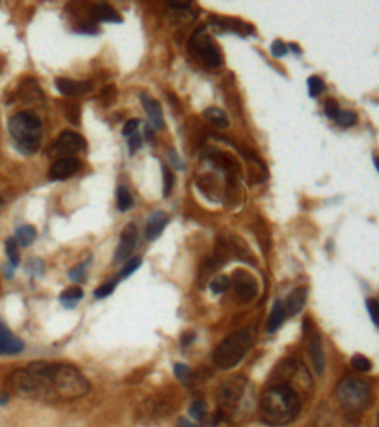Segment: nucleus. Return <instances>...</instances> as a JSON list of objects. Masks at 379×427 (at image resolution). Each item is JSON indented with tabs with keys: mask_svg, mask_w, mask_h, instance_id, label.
I'll return each mask as SVG.
<instances>
[{
	"mask_svg": "<svg viewBox=\"0 0 379 427\" xmlns=\"http://www.w3.org/2000/svg\"><path fill=\"white\" fill-rule=\"evenodd\" d=\"M300 408H302L300 397L283 385H269V389H266L260 401V412L264 421L269 426H287L296 420Z\"/></svg>",
	"mask_w": 379,
	"mask_h": 427,
	"instance_id": "f257e3e1",
	"label": "nucleus"
},
{
	"mask_svg": "<svg viewBox=\"0 0 379 427\" xmlns=\"http://www.w3.org/2000/svg\"><path fill=\"white\" fill-rule=\"evenodd\" d=\"M256 344V329L255 327H245L229 335L222 340L216 350H214V364L222 371H229L241 363L250 348Z\"/></svg>",
	"mask_w": 379,
	"mask_h": 427,
	"instance_id": "f03ea898",
	"label": "nucleus"
},
{
	"mask_svg": "<svg viewBox=\"0 0 379 427\" xmlns=\"http://www.w3.org/2000/svg\"><path fill=\"white\" fill-rule=\"evenodd\" d=\"M8 129L12 135L15 148L23 154H35L42 147L44 127L38 116L33 113H17L8 122Z\"/></svg>",
	"mask_w": 379,
	"mask_h": 427,
	"instance_id": "7ed1b4c3",
	"label": "nucleus"
},
{
	"mask_svg": "<svg viewBox=\"0 0 379 427\" xmlns=\"http://www.w3.org/2000/svg\"><path fill=\"white\" fill-rule=\"evenodd\" d=\"M271 384L269 385H283L289 387L290 392H294L300 397V401L305 399L313 389V380L307 366H303L296 359H287L283 363L277 364V369L271 374Z\"/></svg>",
	"mask_w": 379,
	"mask_h": 427,
	"instance_id": "20e7f679",
	"label": "nucleus"
},
{
	"mask_svg": "<svg viewBox=\"0 0 379 427\" xmlns=\"http://www.w3.org/2000/svg\"><path fill=\"white\" fill-rule=\"evenodd\" d=\"M336 397L347 412H362L366 406L370 405L372 392L364 380L357 378V376H345L336 385Z\"/></svg>",
	"mask_w": 379,
	"mask_h": 427,
	"instance_id": "39448f33",
	"label": "nucleus"
},
{
	"mask_svg": "<svg viewBox=\"0 0 379 427\" xmlns=\"http://www.w3.org/2000/svg\"><path fill=\"white\" fill-rule=\"evenodd\" d=\"M190 51L193 54V57L200 61L201 65H205L209 69H216L222 65V54L214 38L207 33L205 25H201L193 31V35L190 36Z\"/></svg>",
	"mask_w": 379,
	"mask_h": 427,
	"instance_id": "423d86ee",
	"label": "nucleus"
},
{
	"mask_svg": "<svg viewBox=\"0 0 379 427\" xmlns=\"http://www.w3.org/2000/svg\"><path fill=\"white\" fill-rule=\"evenodd\" d=\"M247 389L248 382L245 376H232V378H227L222 384L220 389H218V403L222 406V414L235 410L243 401V397H245Z\"/></svg>",
	"mask_w": 379,
	"mask_h": 427,
	"instance_id": "0eeeda50",
	"label": "nucleus"
},
{
	"mask_svg": "<svg viewBox=\"0 0 379 427\" xmlns=\"http://www.w3.org/2000/svg\"><path fill=\"white\" fill-rule=\"evenodd\" d=\"M86 148V140L82 135L74 134V131H63L57 137L56 145L51 147V156H61V158H70V154L80 152Z\"/></svg>",
	"mask_w": 379,
	"mask_h": 427,
	"instance_id": "6e6552de",
	"label": "nucleus"
},
{
	"mask_svg": "<svg viewBox=\"0 0 379 427\" xmlns=\"http://www.w3.org/2000/svg\"><path fill=\"white\" fill-rule=\"evenodd\" d=\"M229 283L234 285L237 298L245 302V304H247V302H252L256 296H258V283H256V280L250 273L237 270V272L234 273V280H229Z\"/></svg>",
	"mask_w": 379,
	"mask_h": 427,
	"instance_id": "1a4fd4ad",
	"label": "nucleus"
},
{
	"mask_svg": "<svg viewBox=\"0 0 379 427\" xmlns=\"http://www.w3.org/2000/svg\"><path fill=\"white\" fill-rule=\"evenodd\" d=\"M138 239V232L135 225H127L122 232V238H120V243H118L116 255H114V262H127L131 252L135 251Z\"/></svg>",
	"mask_w": 379,
	"mask_h": 427,
	"instance_id": "9d476101",
	"label": "nucleus"
},
{
	"mask_svg": "<svg viewBox=\"0 0 379 427\" xmlns=\"http://www.w3.org/2000/svg\"><path fill=\"white\" fill-rule=\"evenodd\" d=\"M78 169H80V161L72 158V156H70V158H59V160L49 168V179H51V181H65V179L76 175Z\"/></svg>",
	"mask_w": 379,
	"mask_h": 427,
	"instance_id": "9b49d317",
	"label": "nucleus"
},
{
	"mask_svg": "<svg viewBox=\"0 0 379 427\" xmlns=\"http://www.w3.org/2000/svg\"><path fill=\"white\" fill-rule=\"evenodd\" d=\"M23 348L25 346L19 338L14 337V332L0 321V355H15V353L23 351Z\"/></svg>",
	"mask_w": 379,
	"mask_h": 427,
	"instance_id": "f8f14e48",
	"label": "nucleus"
},
{
	"mask_svg": "<svg viewBox=\"0 0 379 427\" xmlns=\"http://www.w3.org/2000/svg\"><path fill=\"white\" fill-rule=\"evenodd\" d=\"M307 355L311 359V366L315 374H323L324 366H326V359H324V350H323V342H321V337L318 335H313L309 340V346H307Z\"/></svg>",
	"mask_w": 379,
	"mask_h": 427,
	"instance_id": "ddd939ff",
	"label": "nucleus"
},
{
	"mask_svg": "<svg viewBox=\"0 0 379 427\" xmlns=\"http://www.w3.org/2000/svg\"><path fill=\"white\" fill-rule=\"evenodd\" d=\"M140 103L145 106L146 114L150 116L152 126L156 129H163L166 127V120H163V114H161V106L154 97H150L148 93H140Z\"/></svg>",
	"mask_w": 379,
	"mask_h": 427,
	"instance_id": "4468645a",
	"label": "nucleus"
},
{
	"mask_svg": "<svg viewBox=\"0 0 379 427\" xmlns=\"http://www.w3.org/2000/svg\"><path fill=\"white\" fill-rule=\"evenodd\" d=\"M57 90L63 95L67 97H72V95H83V93H90L93 90V84L91 82H78V80H69V78H59L56 82Z\"/></svg>",
	"mask_w": 379,
	"mask_h": 427,
	"instance_id": "2eb2a0df",
	"label": "nucleus"
},
{
	"mask_svg": "<svg viewBox=\"0 0 379 427\" xmlns=\"http://www.w3.org/2000/svg\"><path fill=\"white\" fill-rule=\"evenodd\" d=\"M167 225H169V217H167L166 213H161V211L154 213V215L148 218V223H146V226H145L146 239L154 241L156 238H159V236H161V232L166 230Z\"/></svg>",
	"mask_w": 379,
	"mask_h": 427,
	"instance_id": "dca6fc26",
	"label": "nucleus"
},
{
	"mask_svg": "<svg viewBox=\"0 0 379 427\" xmlns=\"http://www.w3.org/2000/svg\"><path fill=\"white\" fill-rule=\"evenodd\" d=\"M305 300H307V289L300 287L296 289V291H292V293L289 294V298L283 302L287 315L300 314L303 309V306H305Z\"/></svg>",
	"mask_w": 379,
	"mask_h": 427,
	"instance_id": "f3484780",
	"label": "nucleus"
},
{
	"mask_svg": "<svg viewBox=\"0 0 379 427\" xmlns=\"http://www.w3.org/2000/svg\"><path fill=\"white\" fill-rule=\"evenodd\" d=\"M91 15L95 17L97 22H122V17L118 14L116 10L108 4H97V6L91 8Z\"/></svg>",
	"mask_w": 379,
	"mask_h": 427,
	"instance_id": "a211bd4d",
	"label": "nucleus"
},
{
	"mask_svg": "<svg viewBox=\"0 0 379 427\" xmlns=\"http://www.w3.org/2000/svg\"><path fill=\"white\" fill-rule=\"evenodd\" d=\"M21 99L23 101H33V103H38V101H44V95H42L40 86L36 84L35 80H25L23 86H21Z\"/></svg>",
	"mask_w": 379,
	"mask_h": 427,
	"instance_id": "6ab92c4d",
	"label": "nucleus"
},
{
	"mask_svg": "<svg viewBox=\"0 0 379 427\" xmlns=\"http://www.w3.org/2000/svg\"><path fill=\"white\" fill-rule=\"evenodd\" d=\"M284 317H287V312H284L283 302H275V306H273V312H271V315H269L268 325H266L268 332H275V330L279 329L281 325H283Z\"/></svg>",
	"mask_w": 379,
	"mask_h": 427,
	"instance_id": "aec40b11",
	"label": "nucleus"
},
{
	"mask_svg": "<svg viewBox=\"0 0 379 427\" xmlns=\"http://www.w3.org/2000/svg\"><path fill=\"white\" fill-rule=\"evenodd\" d=\"M205 118H207L214 127H220V129H226V127L229 126L227 114L224 113L222 108H218V106H211V108H207V111H205Z\"/></svg>",
	"mask_w": 379,
	"mask_h": 427,
	"instance_id": "412c9836",
	"label": "nucleus"
},
{
	"mask_svg": "<svg viewBox=\"0 0 379 427\" xmlns=\"http://www.w3.org/2000/svg\"><path fill=\"white\" fill-rule=\"evenodd\" d=\"M36 239V230L33 226H21L15 232V243H19L23 247H29Z\"/></svg>",
	"mask_w": 379,
	"mask_h": 427,
	"instance_id": "4be33fe9",
	"label": "nucleus"
},
{
	"mask_svg": "<svg viewBox=\"0 0 379 427\" xmlns=\"http://www.w3.org/2000/svg\"><path fill=\"white\" fill-rule=\"evenodd\" d=\"M133 207V198L131 192L125 188V186H120L118 188V209L127 211Z\"/></svg>",
	"mask_w": 379,
	"mask_h": 427,
	"instance_id": "5701e85b",
	"label": "nucleus"
},
{
	"mask_svg": "<svg viewBox=\"0 0 379 427\" xmlns=\"http://www.w3.org/2000/svg\"><path fill=\"white\" fill-rule=\"evenodd\" d=\"M80 298H82V291L78 287L67 289V291L61 294V302L63 304H67V308H74V304L80 300Z\"/></svg>",
	"mask_w": 379,
	"mask_h": 427,
	"instance_id": "b1692460",
	"label": "nucleus"
},
{
	"mask_svg": "<svg viewBox=\"0 0 379 427\" xmlns=\"http://www.w3.org/2000/svg\"><path fill=\"white\" fill-rule=\"evenodd\" d=\"M334 122H336L339 127H351L357 124V114L349 113V111H339V113L336 114Z\"/></svg>",
	"mask_w": 379,
	"mask_h": 427,
	"instance_id": "393cba45",
	"label": "nucleus"
},
{
	"mask_svg": "<svg viewBox=\"0 0 379 427\" xmlns=\"http://www.w3.org/2000/svg\"><path fill=\"white\" fill-rule=\"evenodd\" d=\"M6 255L12 266H19V245L15 243V239H8L6 241Z\"/></svg>",
	"mask_w": 379,
	"mask_h": 427,
	"instance_id": "a878e982",
	"label": "nucleus"
},
{
	"mask_svg": "<svg viewBox=\"0 0 379 427\" xmlns=\"http://www.w3.org/2000/svg\"><path fill=\"white\" fill-rule=\"evenodd\" d=\"M229 277L227 275H216L213 281H211V291H213L214 294H222V293H226L227 289H229Z\"/></svg>",
	"mask_w": 379,
	"mask_h": 427,
	"instance_id": "bb28decb",
	"label": "nucleus"
},
{
	"mask_svg": "<svg viewBox=\"0 0 379 427\" xmlns=\"http://www.w3.org/2000/svg\"><path fill=\"white\" fill-rule=\"evenodd\" d=\"M190 416H192L193 420H205V416H207L205 401H193L192 406H190Z\"/></svg>",
	"mask_w": 379,
	"mask_h": 427,
	"instance_id": "cd10ccee",
	"label": "nucleus"
},
{
	"mask_svg": "<svg viewBox=\"0 0 379 427\" xmlns=\"http://www.w3.org/2000/svg\"><path fill=\"white\" fill-rule=\"evenodd\" d=\"M307 88H309L311 97H318L324 91V82L318 76H311L309 80H307Z\"/></svg>",
	"mask_w": 379,
	"mask_h": 427,
	"instance_id": "c85d7f7f",
	"label": "nucleus"
},
{
	"mask_svg": "<svg viewBox=\"0 0 379 427\" xmlns=\"http://www.w3.org/2000/svg\"><path fill=\"white\" fill-rule=\"evenodd\" d=\"M351 364H353V369L359 372H368L370 369H372L370 359L364 357V355H355V357L351 359Z\"/></svg>",
	"mask_w": 379,
	"mask_h": 427,
	"instance_id": "c756f323",
	"label": "nucleus"
},
{
	"mask_svg": "<svg viewBox=\"0 0 379 427\" xmlns=\"http://www.w3.org/2000/svg\"><path fill=\"white\" fill-rule=\"evenodd\" d=\"M140 268V259H131L125 262V266L122 268V272H120V280H125L127 275H131L135 270H138Z\"/></svg>",
	"mask_w": 379,
	"mask_h": 427,
	"instance_id": "7c9ffc66",
	"label": "nucleus"
},
{
	"mask_svg": "<svg viewBox=\"0 0 379 427\" xmlns=\"http://www.w3.org/2000/svg\"><path fill=\"white\" fill-rule=\"evenodd\" d=\"M163 184H166V186H163V194H166V196H171V190L172 186H175V177H172L169 168H163Z\"/></svg>",
	"mask_w": 379,
	"mask_h": 427,
	"instance_id": "2f4dec72",
	"label": "nucleus"
},
{
	"mask_svg": "<svg viewBox=\"0 0 379 427\" xmlns=\"http://www.w3.org/2000/svg\"><path fill=\"white\" fill-rule=\"evenodd\" d=\"M339 111H341V108H339L338 101H336V99H328V101L324 103V113H326V116L336 118V114H338Z\"/></svg>",
	"mask_w": 379,
	"mask_h": 427,
	"instance_id": "473e14b6",
	"label": "nucleus"
},
{
	"mask_svg": "<svg viewBox=\"0 0 379 427\" xmlns=\"http://www.w3.org/2000/svg\"><path fill=\"white\" fill-rule=\"evenodd\" d=\"M287 51H289V46L283 40H275V42L271 44V56L273 57L287 56Z\"/></svg>",
	"mask_w": 379,
	"mask_h": 427,
	"instance_id": "72a5a7b5",
	"label": "nucleus"
},
{
	"mask_svg": "<svg viewBox=\"0 0 379 427\" xmlns=\"http://www.w3.org/2000/svg\"><path fill=\"white\" fill-rule=\"evenodd\" d=\"M175 376H177L180 382H186V380L190 378V366H186V364L182 363H177L175 364Z\"/></svg>",
	"mask_w": 379,
	"mask_h": 427,
	"instance_id": "f704fd0d",
	"label": "nucleus"
},
{
	"mask_svg": "<svg viewBox=\"0 0 379 427\" xmlns=\"http://www.w3.org/2000/svg\"><path fill=\"white\" fill-rule=\"evenodd\" d=\"M114 289H116V281H111V283H106V285H103V287L97 289L95 298H104V296H108V294H111Z\"/></svg>",
	"mask_w": 379,
	"mask_h": 427,
	"instance_id": "c9c22d12",
	"label": "nucleus"
},
{
	"mask_svg": "<svg viewBox=\"0 0 379 427\" xmlns=\"http://www.w3.org/2000/svg\"><path fill=\"white\" fill-rule=\"evenodd\" d=\"M138 126H140V122H138V120H129V122H127V124L124 126L125 137H131V135L137 134Z\"/></svg>",
	"mask_w": 379,
	"mask_h": 427,
	"instance_id": "e433bc0d",
	"label": "nucleus"
},
{
	"mask_svg": "<svg viewBox=\"0 0 379 427\" xmlns=\"http://www.w3.org/2000/svg\"><path fill=\"white\" fill-rule=\"evenodd\" d=\"M368 312H370V315H372V321H373V325H378V323H379L378 300H368Z\"/></svg>",
	"mask_w": 379,
	"mask_h": 427,
	"instance_id": "4c0bfd02",
	"label": "nucleus"
},
{
	"mask_svg": "<svg viewBox=\"0 0 379 427\" xmlns=\"http://www.w3.org/2000/svg\"><path fill=\"white\" fill-rule=\"evenodd\" d=\"M127 143H129V148H131L133 152L137 150L138 147H140V143H143V139H140V135L135 134L131 135V137H127Z\"/></svg>",
	"mask_w": 379,
	"mask_h": 427,
	"instance_id": "58836bf2",
	"label": "nucleus"
},
{
	"mask_svg": "<svg viewBox=\"0 0 379 427\" xmlns=\"http://www.w3.org/2000/svg\"><path fill=\"white\" fill-rule=\"evenodd\" d=\"M70 280L72 281H82L83 280V266H78L74 270H70Z\"/></svg>",
	"mask_w": 379,
	"mask_h": 427,
	"instance_id": "ea45409f",
	"label": "nucleus"
},
{
	"mask_svg": "<svg viewBox=\"0 0 379 427\" xmlns=\"http://www.w3.org/2000/svg\"><path fill=\"white\" fill-rule=\"evenodd\" d=\"M179 427H200V426H195L193 421L186 420V418H180V420H179Z\"/></svg>",
	"mask_w": 379,
	"mask_h": 427,
	"instance_id": "a19ab883",
	"label": "nucleus"
},
{
	"mask_svg": "<svg viewBox=\"0 0 379 427\" xmlns=\"http://www.w3.org/2000/svg\"><path fill=\"white\" fill-rule=\"evenodd\" d=\"M373 166H376V169H379V160H378V156H373Z\"/></svg>",
	"mask_w": 379,
	"mask_h": 427,
	"instance_id": "79ce46f5",
	"label": "nucleus"
},
{
	"mask_svg": "<svg viewBox=\"0 0 379 427\" xmlns=\"http://www.w3.org/2000/svg\"><path fill=\"white\" fill-rule=\"evenodd\" d=\"M0 205H2V202H0Z\"/></svg>",
	"mask_w": 379,
	"mask_h": 427,
	"instance_id": "37998d69",
	"label": "nucleus"
}]
</instances>
